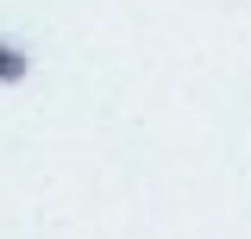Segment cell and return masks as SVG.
Listing matches in <instances>:
<instances>
[{
    "mask_svg": "<svg viewBox=\"0 0 251 239\" xmlns=\"http://www.w3.org/2000/svg\"><path fill=\"white\" fill-rule=\"evenodd\" d=\"M25 76H31V57H25V44L0 38V82H25Z\"/></svg>",
    "mask_w": 251,
    "mask_h": 239,
    "instance_id": "1",
    "label": "cell"
}]
</instances>
